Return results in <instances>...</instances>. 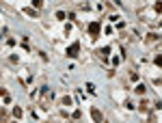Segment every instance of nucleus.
<instances>
[{
    "mask_svg": "<svg viewBox=\"0 0 162 123\" xmlns=\"http://www.w3.org/2000/svg\"><path fill=\"white\" fill-rule=\"evenodd\" d=\"M52 102H54V91L48 89V87H43L41 93H39V106H41V108H50Z\"/></svg>",
    "mask_w": 162,
    "mask_h": 123,
    "instance_id": "obj_1",
    "label": "nucleus"
},
{
    "mask_svg": "<svg viewBox=\"0 0 162 123\" xmlns=\"http://www.w3.org/2000/svg\"><path fill=\"white\" fill-rule=\"evenodd\" d=\"M78 52H80V43H78V41H74V43H71L69 48H67V56H69V59H76Z\"/></svg>",
    "mask_w": 162,
    "mask_h": 123,
    "instance_id": "obj_2",
    "label": "nucleus"
},
{
    "mask_svg": "<svg viewBox=\"0 0 162 123\" xmlns=\"http://www.w3.org/2000/svg\"><path fill=\"white\" fill-rule=\"evenodd\" d=\"M100 30H102V24L100 22H91V24H89V35H91V37H97Z\"/></svg>",
    "mask_w": 162,
    "mask_h": 123,
    "instance_id": "obj_3",
    "label": "nucleus"
},
{
    "mask_svg": "<svg viewBox=\"0 0 162 123\" xmlns=\"http://www.w3.org/2000/svg\"><path fill=\"white\" fill-rule=\"evenodd\" d=\"M91 117H93V121H95V123H102V121H104V115H102V112L97 110V108H91Z\"/></svg>",
    "mask_w": 162,
    "mask_h": 123,
    "instance_id": "obj_4",
    "label": "nucleus"
},
{
    "mask_svg": "<svg viewBox=\"0 0 162 123\" xmlns=\"http://www.w3.org/2000/svg\"><path fill=\"white\" fill-rule=\"evenodd\" d=\"M145 41H147V43H154V41L158 43V41H160V35H154V33H151V35H147V39H145Z\"/></svg>",
    "mask_w": 162,
    "mask_h": 123,
    "instance_id": "obj_5",
    "label": "nucleus"
},
{
    "mask_svg": "<svg viewBox=\"0 0 162 123\" xmlns=\"http://www.w3.org/2000/svg\"><path fill=\"white\" fill-rule=\"evenodd\" d=\"M108 52H110V48H102V50H97V54H100V59H108Z\"/></svg>",
    "mask_w": 162,
    "mask_h": 123,
    "instance_id": "obj_6",
    "label": "nucleus"
},
{
    "mask_svg": "<svg viewBox=\"0 0 162 123\" xmlns=\"http://www.w3.org/2000/svg\"><path fill=\"white\" fill-rule=\"evenodd\" d=\"M138 108H141L143 112H149V110H151V104H149V102H141V106H138Z\"/></svg>",
    "mask_w": 162,
    "mask_h": 123,
    "instance_id": "obj_7",
    "label": "nucleus"
},
{
    "mask_svg": "<svg viewBox=\"0 0 162 123\" xmlns=\"http://www.w3.org/2000/svg\"><path fill=\"white\" fill-rule=\"evenodd\" d=\"M134 91H136L138 95H143V93H145V84H136V87H134Z\"/></svg>",
    "mask_w": 162,
    "mask_h": 123,
    "instance_id": "obj_8",
    "label": "nucleus"
},
{
    "mask_svg": "<svg viewBox=\"0 0 162 123\" xmlns=\"http://www.w3.org/2000/svg\"><path fill=\"white\" fill-rule=\"evenodd\" d=\"M13 117H15V119H20V117H22V108H20V106H15V108H13Z\"/></svg>",
    "mask_w": 162,
    "mask_h": 123,
    "instance_id": "obj_9",
    "label": "nucleus"
},
{
    "mask_svg": "<svg viewBox=\"0 0 162 123\" xmlns=\"http://www.w3.org/2000/svg\"><path fill=\"white\" fill-rule=\"evenodd\" d=\"M61 104H63V106H71V97H63Z\"/></svg>",
    "mask_w": 162,
    "mask_h": 123,
    "instance_id": "obj_10",
    "label": "nucleus"
},
{
    "mask_svg": "<svg viewBox=\"0 0 162 123\" xmlns=\"http://www.w3.org/2000/svg\"><path fill=\"white\" fill-rule=\"evenodd\" d=\"M41 4H43V0H33V7L35 9H41Z\"/></svg>",
    "mask_w": 162,
    "mask_h": 123,
    "instance_id": "obj_11",
    "label": "nucleus"
},
{
    "mask_svg": "<svg viewBox=\"0 0 162 123\" xmlns=\"http://www.w3.org/2000/svg\"><path fill=\"white\" fill-rule=\"evenodd\" d=\"M102 123H106V121H102Z\"/></svg>",
    "mask_w": 162,
    "mask_h": 123,
    "instance_id": "obj_12",
    "label": "nucleus"
}]
</instances>
